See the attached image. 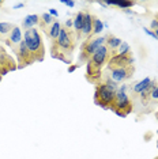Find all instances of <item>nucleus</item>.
Segmentation results:
<instances>
[{"instance_id": "1", "label": "nucleus", "mask_w": 158, "mask_h": 159, "mask_svg": "<svg viewBox=\"0 0 158 159\" xmlns=\"http://www.w3.org/2000/svg\"><path fill=\"white\" fill-rule=\"evenodd\" d=\"M25 42H26L29 50H30L31 56H33L34 61H42L45 55V48L42 38L40 35V31L37 29H30V30L25 31Z\"/></svg>"}, {"instance_id": "2", "label": "nucleus", "mask_w": 158, "mask_h": 159, "mask_svg": "<svg viewBox=\"0 0 158 159\" xmlns=\"http://www.w3.org/2000/svg\"><path fill=\"white\" fill-rule=\"evenodd\" d=\"M77 39H78L77 34H75L72 30H68L66 27H62L59 37H57V39L53 42V45H55L60 52H63L64 55L67 56V55H71V53L74 52Z\"/></svg>"}, {"instance_id": "3", "label": "nucleus", "mask_w": 158, "mask_h": 159, "mask_svg": "<svg viewBox=\"0 0 158 159\" xmlns=\"http://www.w3.org/2000/svg\"><path fill=\"white\" fill-rule=\"evenodd\" d=\"M114 98H116V93L108 89L105 83L97 84L94 93V102L98 106L104 107V109H110L112 105L114 103Z\"/></svg>"}, {"instance_id": "4", "label": "nucleus", "mask_w": 158, "mask_h": 159, "mask_svg": "<svg viewBox=\"0 0 158 159\" xmlns=\"http://www.w3.org/2000/svg\"><path fill=\"white\" fill-rule=\"evenodd\" d=\"M114 113L120 117H125L128 113H131L132 110V103L130 97L127 95L125 91H121L120 89H117L116 91V98H114V103L110 107Z\"/></svg>"}, {"instance_id": "5", "label": "nucleus", "mask_w": 158, "mask_h": 159, "mask_svg": "<svg viewBox=\"0 0 158 159\" xmlns=\"http://www.w3.org/2000/svg\"><path fill=\"white\" fill-rule=\"evenodd\" d=\"M106 41V35L105 37H98V38H90L86 42H83L81 46V56H79V61L81 63H85V61H89L90 57L97 52V49L101 48L102 45H105Z\"/></svg>"}, {"instance_id": "6", "label": "nucleus", "mask_w": 158, "mask_h": 159, "mask_svg": "<svg viewBox=\"0 0 158 159\" xmlns=\"http://www.w3.org/2000/svg\"><path fill=\"white\" fill-rule=\"evenodd\" d=\"M15 50V55H16V59H18V68H23V67H27L30 66V64L34 63V59L33 56H31L30 50H29L26 42L22 39V42H21L19 45L16 46V48H14Z\"/></svg>"}, {"instance_id": "7", "label": "nucleus", "mask_w": 158, "mask_h": 159, "mask_svg": "<svg viewBox=\"0 0 158 159\" xmlns=\"http://www.w3.org/2000/svg\"><path fill=\"white\" fill-rule=\"evenodd\" d=\"M134 63V59H132L131 53L128 55H113L108 61V68L109 70H113V68H123V67H130Z\"/></svg>"}, {"instance_id": "8", "label": "nucleus", "mask_w": 158, "mask_h": 159, "mask_svg": "<svg viewBox=\"0 0 158 159\" xmlns=\"http://www.w3.org/2000/svg\"><path fill=\"white\" fill-rule=\"evenodd\" d=\"M16 68L18 67L15 66V63H14L12 57L10 55H7L6 50L0 46V75L4 76L10 71H14V70H16Z\"/></svg>"}, {"instance_id": "9", "label": "nucleus", "mask_w": 158, "mask_h": 159, "mask_svg": "<svg viewBox=\"0 0 158 159\" xmlns=\"http://www.w3.org/2000/svg\"><path fill=\"white\" fill-rule=\"evenodd\" d=\"M110 71V75H109V79H112L113 82H124L127 79H130L134 74V66H130V67H123V68H113V70H109Z\"/></svg>"}, {"instance_id": "10", "label": "nucleus", "mask_w": 158, "mask_h": 159, "mask_svg": "<svg viewBox=\"0 0 158 159\" xmlns=\"http://www.w3.org/2000/svg\"><path fill=\"white\" fill-rule=\"evenodd\" d=\"M93 23H94V16L90 12H85V20H83V27H82L81 34L85 37L91 38V33H93Z\"/></svg>"}, {"instance_id": "11", "label": "nucleus", "mask_w": 158, "mask_h": 159, "mask_svg": "<svg viewBox=\"0 0 158 159\" xmlns=\"http://www.w3.org/2000/svg\"><path fill=\"white\" fill-rule=\"evenodd\" d=\"M21 42H22V31H21V27L14 26L12 31L10 33L8 39H7V44L11 45L12 49H14V48H16V46L19 45Z\"/></svg>"}, {"instance_id": "12", "label": "nucleus", "mask_w": 158, "mask_h": 159, "mask_svg": "<svg viewBox=\"0 0 158 159\" xmlns=\"http://www.w3.org/2000/svg\"><path fill=\"white\" fill-rule=\"evenodd\" d=\"M60 30H62V25H60L59 20H55L51 26L46 29V33H48V37L52 39V42H55L57 37H59L60 34Z\"/></svg>"}, {"instance_id": "13", "label": "nucleus", "mask_w": 158, "mask_h": 159, "mask_svg": "<svg viewBox=\"0 0 158 159\" xmlns=\"http://www.w3.org/2000/svg\"><path fill=\"white\" fill-rule=\"evenodd\" d=\"M121 39L120 38H117V37H114V35L112 34H108L106 35V41H105V46L109 50H112V52H116V50L118 49V46L121 45Z\"/></svg>"}, {"instance_id": "14", "label": "nucleus", "mask_w": 158, "mask_h": 159, "mask_svg": "<svg viewBox=\"0 0 158 159\" xmlns=\"http://www.w3.org/2000/svg\"><path fill=\"white\" fill-rule=\"evenodd\" d=\"M38 23H40V15H27L25 16L22 22V29H25V31L30 30V29H34V26Z\"/></svg>"}, {"instance_id": "15", "label": "nucleus", "mask_w": 158, "mask_h": 159, "mask_svg": "<svg viewBox=\"0 0 158 159\" xmlns=\"http://www.w3.org/2000/svg\"><path fill=\"white\" fill-rule=\"evenodd\" d=\"M83 20H85V12H78L74 19V30L77 34V38H81V31L83 27Z\"/></svg>"}, {"instance_id": "16", "label": "nucleus", "mask_w": 158, "mask_h": 159, "mask_svg": "<svg viewBox=\"0 0 158 159\" xmlns=\"http://www.w3.org/2000/svg\"><path fill=\"white\" fill-rule=\"evenodd\" d=\"M151 83V80H150V78H145L143 80H141V82H138L136 84H134V87H132V91L134 93H136V94H141V93H143L145 90L149 87V84Z\"/></svg>"}, {"instance_id": "17", "label": "nucleus", "mask_w": 158, "mask_h": 159, "mask_svg": "<svg viewBox=\"0 0 158 159\" xmlns=\"http://www.w3.org/2000/svg\"><path fill=\"white\" fill-rule=\"evenodd\" d=\"M55 22V20H53V16H51L49 15V14H41V15H40V27L41 29H45V27H49L51 26V25Z\"/></svg>"}, {"instance_id": "18", "label": "nucleus", "mask_w": 158, "mask_h": 159, "mask_svg": "<svg viewBox=\"0 0 158 159\" xmlns=\"http://www.w3.org/2000/svg\"><path fill=\"white\" fill-rule=\"evenodd\" d=\"M104 30V22L101 19L94 16V23H93V33L91 34H100Z\"/></svg>"}, {"instance_id": "19", "label": "nucleus", "mask_w": 158, "mask_h": 159, "mask_svg": "<svg viewBox=\"0 0 158 159\" xmlns=\"http://www.w3.org/2000/svg\"><path fill=\"white\" fill-rule=\"evenodd\" d=\"M14 26L11 23H7V22H0V34L2 35H6L8 33H11L12 31Z\"/></svg>"}, {"instance_id": "20", "label": "nucleus", "mask_w": 158, "mask_h": 159, "mask_svg": "<svg viewBox=\"0 0 158 159\" xmlns=\"http://www.w3.org/2000/svg\"><path fill=\"white\" fill-rule=\"evenodd\" d=\"M117 53L118 55H128L130 53V45L127 44V42H121V45L118 46V49H117Z\"/></svg>"}, {"instance_id": "21", "label": "nucleus", "mask_w": 158, "mask_h": 159, "mask_svg": "<svg viewBox=\"0 0 158 159\" xmlns=\"http://www.w3.org/2000/svg\"><path fill=\"white\" fill-rule=\"evenodd\" d=\"M150 98L151 99H158V86H156L153 90H151V94H150Z\"/></svg>"}, {"instance_id": "22", "label": "nucleus", "mask_w": 158, "mask_h": 159, "mask_svg": "<svg viewBox=\"0 0 158 159\" xmlns=\"http://www.w3.org/2000/svg\"><path fill=\"white\" fill-rule=\"evenodd\" d=\"M143 30H145V33H146L147 35H150V37H153L154 39H158V38H157V35H156V31H153L151 29H147V27H145V29H143Z\"/></svg>"}, {"instance_id": "23", "label": "nucleus", "mask_w": 158, "mask_h": 159, "mask_svg": "<svg viewBox=\"0 0 158 159\" xmlns=\"http://www.w3.org/2000/svg\"><path fill=\"white\" fill-rule=\"evenodd\" d=\"M64 27L68 29V30H70V27H74V20H71V19L66 20V23H64Z\"/></svg>"}, {"instance_id": "24", "label": "nucleus", "mask_w": 158, "mask_h": 159, "mask_svg": "<svg viewBox=\"0 0 158 159\" xmlns=\"http://www.w3.org/2000/svg\"><path fill=\"white\" fill-rule=\"evenodd\" d=\"M79 66H81V64H74V66H70V67H68V72H70V74H72L77 68H79Z\"/></svg>"}, {"instance_id": "25", "label": "nucleus", "mask_w": 158, "mask_h": 159, "mask_svg": "<svg viewBox=\"0 0 158 159\" xmlns=\"http://www.w3.org/2000/svg\"><path fill=\"white\" fill-rule=\"evenodd\" d=\"M49 15L57 18V16H59V12H57V10H55V8H51V10H49Z\"/></svg>"}, {"instance_id": "26", "label": "nucleus", "mask_w": 158, "mask_h": 159, "mask_svg": "<svg viewBox=\"0 0 158 159\" xmlns=\"http://www.w3.org/2000/svg\"><path fill=\"white\" fill-rule=\"evenodd\" d=\"M62 3L63 4H66L68 7H74L75 6V2H72V0H70V2H67V0H62Z\"/></svg>"}, {"instance_id": "27", "label": "nucleus", "mask_w": 158, "mask_h": 159, "mask_svg": "<svg viewBox=\"0 0 158 159\" xmlns=\"http://www.w3.org/2000/svg\"><path fill=\"white\" fill-rule=\"evenodd\" d=\"M151 30H158V20L157 19H154L153 22H151Z\"/></svg>"}, {"instance_id": "28", "label": "nucleus", "mask_w": 158, "mask_h": 159, "mask_svg": "<svg viewBox=\"0 0 158 159\" xmlns=\"http://www.w3.org/2000/svg\"><path fill=\"white\" fill-rule=\"evenodd\" d=\"M25 4H23V3H18V4L16 6H14V8H22V7H23Z\"/></svg>"}, {"instance_id": "29", "label": "nucleus", "mask_w": 158, "mask_h": 159, "mask_svg": "<svg viewBox=\"0 0 158 159\" xmlns=\"http://www.w3.org/2000/svg\"><path fill=\"white\" fill-rule=\"evenodd\" d=\"M123 11H124L125 14H128V15H132V14H134V11H131L130 8H128V10H123Z\"/></svg>"}, {"instance_id": "30", "label": "nucleus", "mask_w": 158, "mask_h": 159, "mask_svg": "<svg viewBox=\"0 0 158 159\" xmlns=\"http://www.w3.org/2000/svg\"><path fill=\"white\" fill-rule=\"evenodd\" d=\"M98 4H100V6H102V7H108L105 2H98Z\"/></svg>"}, {"instance_id": "31", "label": "nucleus", "mask_w": 158, "mask_h": 159, "mask_svg": "<svg viewBox=\"0 0 158 159\" xmlns=\"http://www.w3.org/2000/svg\"><path fill=\"white\" fill-rule=\"evenodd\" d=\"M156 35H157V38H158V30H156Z\"/></svg>"}, {"instance_id": "32", "label": "nucleus", "mask_w": 158, "mask_h": 159, "mask_svg": "<svg viewBox=\"0 0 158 159\" xmlns=\"http://www.w3.org/2000/svg\"><path fill=\"white\" fill-rule=\"evenodd\" d=\"M2 4H3V2H0V6H2Z\"/></svg>"}]
</instances>
